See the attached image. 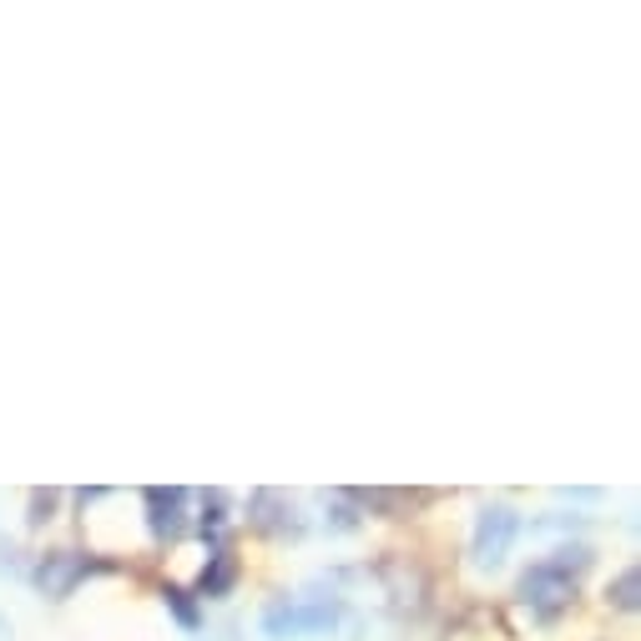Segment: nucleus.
<instances>
[{
    "label": "nucleus",
    "mask_w": 641,
    "mask_h": 641,
    "mask_svg": "<svg viewBox=\"0 0 641 641\" xmlns=\"http://www.w3.org/2000/svg\"><path fill=\"white\" fill-rule=\"evenodd\" d=\"M248 521L253 531L273 535V541H298L304 535V511H298L294 495H283V490H253L248 501Z\"/></svg>",
    "instance_id": "5"
},
{
    "label": "nucleus",
    "mask_w": 641,
    "mask_h": 641,
    "mask_svg": "<svg viewBox=\"0 0 641 641\" xmlns=\"http://www.w3.org/2000/svg\"><path fill=\"white\" fill-rule=\"evenodd\" d=\"M197 641H243L238 631H207V637H197Z\"/></svg>",
    "instance_id": "12"
},
{
    "label": "nucleus",
    "mask_w": 641,
    "mask_h": 641,
    "mask_svg": "<svg viewBox=\"0 0 641 641\" xmlns=\"http://www.w3.org/2000/svg\"><path fill=\"white\" fill-rule=\"evenodd\" d=\"M637 591H641V576H637V565H627V571H621V576L607 586V601H611L617 611H637V607H641Z\"/></svg>",
    "instance_id": "10"
},
{
    "label": "nucleus",
    "mask_w": 641,
    "mask_h": 641,
    "mask_svg": "<svg viewBox=\"0 0 641 641\" xmlns=\"http://www.w3.org/2000/svg\"><path fill=\"white\" fill-rule=\"evenodd\" d=\"M162 607L172 611V621L183 631H203V607H197V596L187 586H162Z\"/></svg>",
    "instance_id": "8"
},
{
    "label": "nucleus",
    "mask_w": 641,
    "mask_h": 641,
    "mask_svg": "<svg viewBox=\"0 0 641 641\" xmlns=\"http://www.w3.org/2000/svg\"><path fill=\"white\" fill-rule=\"evenodd\" d=\"M31 505H36V515H31V521L41 525V521H51V505H56V495H36Z\"/></svg>",
    "instance_id": "11"
},
{
    "label": "nucleus",
    "mask_w": 641,
    "mask_h": 641,
    "mask_svg": "<svg viewBox=\"0 0 641 641\" xmlns=\"http://www.w3.org/2000/svg\"><path fill=\"white\" fill-rule=\"evenodd\" d=\"M263 637L288 641V637H338V631L354 627V601L344 596L338 586L318 581L308 591H283L273 596L268 607L258 611Z\"/></svg>",
    "instance_id": "1"
},
{
    "label": "nucleus",
    "mask_w": 641,
    "mask_h": 641,
    "mask_svg": "<svg viewBox=\"0 0 641 641\" xmlns=\"http://www.w3.org/2000/svg\"><path fill=\"white\" fill-rule=\"evenodd\" d=\"M141 505H147V531L157 541H177L187 531V490L183 485H152L141 490Z\"/></svg>",
    "instance_id": "6"
},
{
    "label": "nucleus",
    "mask_w": 641,
    "mask_h": 641,
    "mask_svg": "<svg viewBox=\"0 0 641 641\" xmlns=\"http://www.w3.org/2000/svg\"><path fill=\"white\" fill-rule=\"evenodd\" d=\"M586 571H591V545H561V551H551V555L525 565L515 596H521V607L531 611L535 621H555L571 601H576Z\"/></svg>",
    "instance_id": "2"
},
{
    "label": "nucleus",
    "mask_w": 641,
    "mask_h": 641,
    "mask_svg": "<svg viewBox=\"0 0 641 641\" xmlns=\"http://www.w3.org/2000/svg\"><path fill=\"white\" fill-rule=\"evenodd\" d=\"M97 571H107V565L91 561V555H81V551H51V555H41V561H36L31 581H36V591H41V596L66 601L87 576H97Z\"/></svg>",
    "instance_id": "4"
},
{
    "label": "nucleus",
    "mask_w": 641,
    "mask_h": 641,
    "mask_svg": "<svg viewBox=\"0 0 641 641\" xmlns=\"http://www.w3.org/2000/svg\"><path fill=\"white\" fill-rule=\"evenodd\" d=\"M233 586H238V555H233L228 545H213V555H207V565H203V576H197L193 596L218 601V596H228Z\"/></svg>",
    "instance_id": "7"
},
{
    "label": "nucleus",
    "mask_w": 641,
    "mask_h": 641,
    "mask_svg": "<svg viewBox=\"0 0 641 641\" xmlns=\"http://www.w3.org/2000/svg\"><path fill=\"white\" fill-rule=\"evenodd\" d=\"M521 531H525V521L515 505H505V501L480 505L475 531H470V561H475V571H501L505 555L521 541Z\"/></svg>",
    "instance_id": "3"
},
{
    "label": "nucleus",
    "mask_w": 641,
    "mask_h": 641,
    "mask_svg": "<svg viewBox=\"0 0 641 641\" xmlns=\"http://www.w3.org/2000/svg\"><path fill=\"white\" fill-rule=\"evenodd\" d=\"M223 525H228V495H223V490H207L203 515H197V531H203V541L223 545Z\"/></svg>",
    "instance_id": "9"
},
{
    "label": "nucleus",
    "mask_w": 641,
    "mask_h": 641,
    "mask_svg": "<svg viewBox=\"0 0 641 641\" xmlns=\"http://www.w3.org/2000/svg\"><path fill=\"white\" fill-rule=\"evenodd\" d=\"M0 641H16V627H11V617L0 611Z\"/></svg>",
    "instance_id": "13"
}]
</instances>
